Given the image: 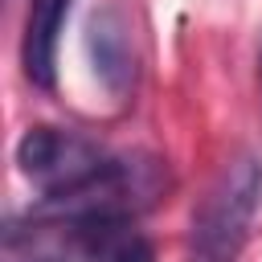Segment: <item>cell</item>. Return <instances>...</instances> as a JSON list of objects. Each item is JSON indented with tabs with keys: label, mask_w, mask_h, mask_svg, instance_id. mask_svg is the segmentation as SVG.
<instances>
[{
	"label": "cell",
	"mask_w": 262,
	"mask_h": 262,
	"mask_svg": "<svg viewBox=\"0 0 262 262\" xmlns=\"http://www.w3.org/2000/svg\"><path fill=\"white\" fill-rule=\"evenodd\" d=\"M106 160L111 156H102V147L94 139H86L82 131H70V127H29L16 143V168L45 196L90 180Z\"/></svg>",
	"instance_id": "cell-2"
},
{
	"label": "cell",
	"mask_w": 262,
	"mask_h": 262,
	"mask_svg": "<svg viewBox=\"0 0 262 262\" xmlns=\"http://www.w3.org/2000/svg\"><path fill=\"white\" fill-rule=\"evenodd\" d=\"M90 49H94V70L102 74V82L111 90H119L131 78V53H127V33H123V16L115 8L98 12L90 25Z\"/></svg>",
	"instance_id": "cell-4"
},
{
	"label": "cell",
	"mask_w": 262,
	"mask_h": 262,
	"mask_svg": "<svg viewBox=\"0 0 262 262\" xmlns=\"http://www.w3.org/2000/svg\"><path fill=\"white\" fill-rule=\"evenodd\" d=\"M262 205V160L237 156L192 213L188 262H237Z\"/></svg>",
	"instance_id": "cell-1"
},
{
	"label": "cell",
	"mask_w": 262,
	"mask_h": 262,
	"mask_svg": "<svg viewBox=\"0 0 262 262\" xmlns=\"http://www.w3.org/2000/svg\"><path fill=\"white\" fill-rule=\"evenodd\" d=\"M70 4L74 0H29L25 37H20V66H25V78L41 90H53L57 37H61V25L70 16Z\"/></svg>",
	"instance_id": "cell-3"
},
{
	"label": "cell",
	"mask_w": 262,
	"mask_h": 262,
	"mask_svg": "<svg viewBox=\"0 0 262 262\" xmlns=\"http://www.w3.org/2000/svg\"><path fill=\"white\" fill-rule=\"evenodd\" d=\"M258 74H262V53H258Z\"/></svg>",
	"instance_id": "cell-5"
}]
</instances>
